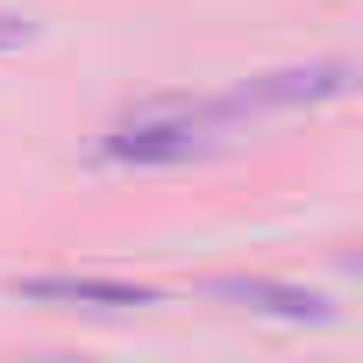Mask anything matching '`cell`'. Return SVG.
<instances>
[{
	"instance_id": "1",
	"label": "cell",
	"mask_w": 363,
	"mask_h": 363,
	"mask_svg": "<svg viewBox=\"0 0 363 363\" xmlns=\"http://www.w3.org/2000/svg\"><path fill=\"white\" fill-rule=\"evenodd\" d=\"M221 121H228V100H150L128 121H114L100 150L114 164H193V157L228 150Z\"/></svg>"
},
{
	"instance_id": "2",
	"label": "cell",
	"mask_w": 363,
	"mask_h": 363,
	"mask_svg": "<svg viewBox=\"0 0 363 363\" xmlns=\"http://www.w3.org/2000/svg\"><path fill=\"white\" fill-rule=\"evenodd\" d=\"M8 292H15L22 306H79V313H135V306H157V285H128V278H79V271L15 278Z\"/></svg>"
},
{
	"instance_id": "3",
	"label": "cell",
	"mask_w": 363,
	"mask_h": 363,
	"mask_svg": "<svg viewBox=\"0 0 363 363\" xmlns=\"http://www.w3.org/2000/svg\"><path fill=\"white\" fill-rule=\"evenodd\" d=\"M335 93H349V65L342 57L299 65V72H264V79H250V86L228 93V114L235 107H306V100H335Z\"/></svg>"
},
{
	"instance_id": "4",
	"label": "cell",
	"mask_w": 363,
	"mask_h": 363,
	"mask_svg": "<svg viewBox=\"0 0 363 363\" xmlns=\"http://www.w3.org/2000/svg\"><path fill=\"white\" fill-rule=\"evenodd\" d=\"M214 299H235L250 313H271V320H335V299L313 292V285H278V278H207Z\"/></svg>"
},
{
	"instance_id": "5",
	"label": "cell",
	"mask_w": 363,
	"mask_h": 363,
	"mask_svg": "<svg viewBox=\"0 0 363 363\" xmlns=\"http://www.w3.org/2000/svg\"><path fill=\"white\" fill-rule=\"evenodd\" d=\"M22 43H36V22L29 15H0V50H22Z\"/></svg>"
}]
</instances>
